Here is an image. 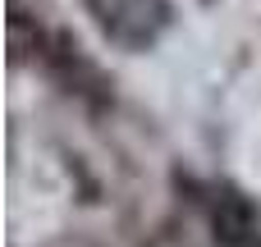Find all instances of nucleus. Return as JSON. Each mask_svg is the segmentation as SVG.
<instances>
[{
	"instance_id": "obj_1",
	"label": "nucleus",
	"mask_w": 261,
	"mask_h": 247,
	"mask_svg": "<svg viewBox=\"0 0 261 247\" xmlns=\"http://www.w3.org/2000/svg\"><path fill=\"white\" fill-rule=\"evenodd\" d=\"M92 9L119 41H147L165 18V0H92Z\"/></svg>"
}]
</instances>
